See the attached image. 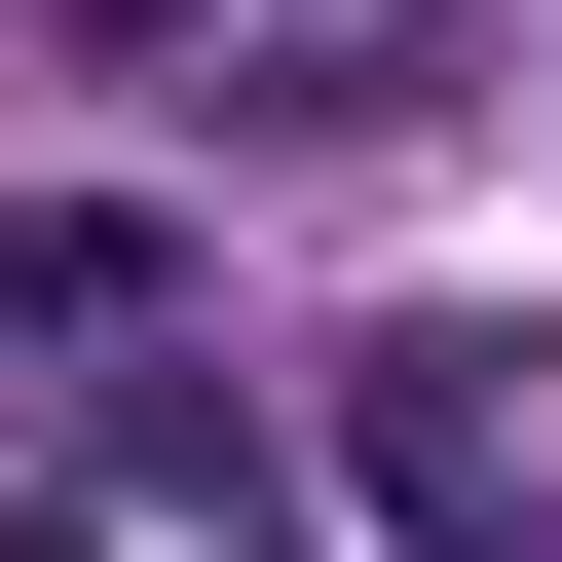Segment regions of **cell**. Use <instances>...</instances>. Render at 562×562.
<instances>
[{"instance_id": "obj_1", "label": "cell", "mask_w": 562, "mask_h": 562, "mask_svg": "<svg viewBox=\"0 0 562 562\" xmlns=\"http://www.w3.org/2000/svg\"><path fill=\"white\" fill-rule=\"evenodd\" d=\"M338 487H375V562H562V525H525V375H487V338H375V375H338Z\"/></svg>"}]
</instances>
